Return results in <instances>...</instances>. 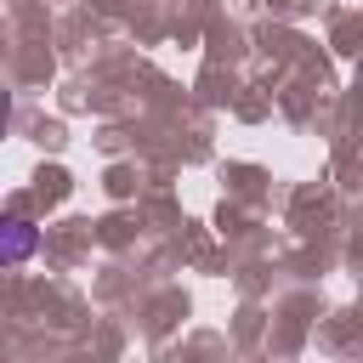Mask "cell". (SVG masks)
I'll return each instance as SVG.
<instances>
[{"mask_svg": "<svg viewBox=\"0 0 363 363\" xmlns=\"http://www.w3.org/2000/svg\"><path fill=\"white\" fill-rule=\"evenodd\" d=\"M34 244H40V233H34L23 216H6V221H0V267L28 261V255H34Z\"/></svg>", "mask_w": 363, "mask_h": 363, "instance_id": "obj_1", "label": "cell"}]
</instances>
